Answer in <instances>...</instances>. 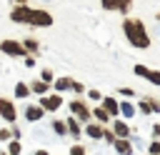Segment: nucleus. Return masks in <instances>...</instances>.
<instances>
[{
  "instance_id": "obj_1",
  "label": "nucleus",
  "mask_w": 160,
  "mask_h": 155,
  "mask_svg": "<svg viewBox=\"0 0 160 155\" xmlns=\"http://www.w3.org/2000/svg\"><path fill=\"white\" fill-rule=\"evenodd\" d=\"M122 30H125L130 45H135V48H140V50L150 48V35H148V30H145V25H142L140 20H130V18H125Z\"/></svg>"
},
{
  "instance_id": "obj_2",
  "label": "nucleus",
  "mask_w": 160,
  "mask_h": 155,
  "mask_svg": "<svg viewBox=\"0 0 160 155\" xmlns=\"http://www.w3.org/2000/svg\"><path fill=\"white\" fill-rule=\"evenodd\" d=\"M28 25H35V28H48V25H52V15H50V12H45V10H30Z\"/></svg>"
},
{
  "instance_id": "obj_3",
  "label": "nucleus",
  "mask_w": 160,
  "mask_h": 155,
  "mask_svg": "<svg viewBox=\"0 0 160 155\" xmlns=\"http://www.w3.org/2000/svg\"><path fill=\"white\" fill-rule=\"evenodd\" d=\"M0 50H2L5 55H15V58L25 55V45H20V42H15V40H2V42H0Z\"/></svg>"
},
{
  "instance_id": "obj_4",
  "label": "nucleus",
  "mask_w": 160,
  "mask_h": 155,
  "mask_svg": "<svg viewBox=\"0 0 160 155\" xmlns=\"http://www.w3.org/2000/svg\"><path fill=\"white\" fill-rule=\"evenodd\" d=\"M0 115H2V120H8V122H12L15 120V105L10 102V100H5V98H0Z\"/></svg>"
},
{
  "instance_id": "obj_5",
  "label": "nucleus",
  "mask_w": 160,
  "mask_h": 155,
  "mask_svg": "<svg viewBox=\"0 0 160 155\" xmlns=\"http://www.w3.org/2000/svg\"><path fill=\"white\" fill-rule=\"evenodd\" d=\"M132 5V0H102V8L105 10H120V12H128Z\"/></svg>"
},
{
  "instance_id": "obj_6",
  "label": "nucleus",
  "mask_w": 160,
  "mask_h": 155,
  "mask_svg": "<svg viewBox=\"0 0 160 155\" xmlns=\"http://www.w3.org/2000/svg\"><path fill=\"white\" fill-rule=\"evenodd\" d=\"M60 95H45L42 100H40V105H42V110H58L60 108Z\"/></svg>"
},
{
  "instance_id": "obj_7",
  "label": "nucleus",
  "mask_w": 160,
  "mask_h": 155,
  "mask_svg": "<svg viewBox=\"0 0 160 155\" xmlns=\"http://www.w3.org/2000/svg\"><path fill=\"white\" fill-rule=\"evenodd\" d=\"M70 110H72V112H75L80 120H90V110H88V108H85L80 100H72V102H70Z\"/></svg>"
},
{
  "instance_id": "obj_8",
  "label": "nucleus",
  "mask_w": 160,
  "mask_h": 155,
  "mask_svg": "<svg viewBox=\"0 0 160 155\" xmlns=\"http://www.w3.org/2000/svg\"><path fill=\"white\" fill-rule=\"evenodd\" d=\"M15 22H28V18H30V5H20L18 10H12V15H10Z\"/></svg>"
},
{
  "instance_id": "obj_9",
  "label": "nucleus",
  "mask_w": 160,
  "mask_h": 155,
  "mask_svg": "<svg viewBox=\"0 0 160 155\" xmlns=\"http://www.w3.org/2000/svg\"><path fill=\"white\" fill-rule=\"evenodd\" d=\"M102 108H105L110 115H118V112H120V102H115L112 98H105V100H102Z\"/></svg>"
},
{
  "instance_id": "obj_10",
  "label": "nucleus",
  "mask_w": 160,
  "mask_h": 155,
  "mask_svg": "<svg viewBox=\"0 0 160 155\" xmlns=\"http://www.w3.org/2000/svg\"><path fill=\"white\" fill-rule=\"evenodd\" d=\"M115 135H120V140H125L130 135V128L122 122V120H115Z\"/></svg>"
},
{
  "instance_id": "obj_11",
  "label": "nucleus",
  "mask_w": 160,
  "mask_h": 155,
  "mask_svg": "<svg viewBox=\"0 0 160 155\" xmlns=\"http://www.w3.org/2000/svg\"><path fill=\"white\" fill-rule=\"evenodd\" d=\"M48 88H50V85H48V82H42V80H38V82H32V88H30V90H32V92H38V95H42V98H45V95H48Z\"/></svg>"
},
{
  "instance_id": "obj_12",
  "label": "nucleus",
  "mask_w": 160,
  "mask_h": 155,
  "mask_svg": "<svg viewBox=\"0 0 160 155\" xmlns=\"http://www.w3.org/2000/svg\"><path fill=\"white\" fill-rule=\"evenodd\" d=\"M42 115V108H35V105H28V110H25V118L28 120H38Z\"/></svg>"
},
{
  "instance_id": "obj_13",
  "label": "nucleus",
  "mask_w": 160,
  "mask_h": 155,
  "mask_svg": "<svg viewBox=\"0 0 160 155\" xmlns=\"http://www.w3.org/2000/svg\"><path fill=\"white\" fill-rule=\"evenodd\" d=\"M115 148H118L120 155H130V152H132V148H130L128 140H115Z\"/></svg>"
},
{
  "instance_id": "obj_14",
  "label": "nucleus",
  "mask_w": 160,
  "mask_h": 155,
  "mask_svg": "<svg viewBox=\"0 0 160 155\" xmlns=\"http://www.w3.org/2000/svg\"><path fill=\"white\" fill-rule=\"evenodd\" d=\"M140 105H142V112H150V110H152V112H158V110H160L158 100H142Z\"/></svg>"
},
{
  "instance_id": "obj_15",
  "label": "nucleus",
  "mask_w": 160,
  "mask_h": 155,
  "mask_svg": "<svg viewBox=\"0 0 160 155\" xmlns=\"http://www.w3.org/2000/svg\"><path fill=\"white\" fill-rule=\"evenodd\" d=\"M120 112H122L125 118H132V115H135V108H132L130 102H120Z\"/></svg>"
},
{
  "instance_id": "obj_16",
  "label": "nucleus",
  "mask_w": 160,
  "mask_h": 155,
  "mask_svg": "<svg viewBox=\"0 0 160 155\" xmlns=\"http://www.w3.org/2000/svg\"><path fill=\"white\" fill-rule=\"evenodd\" d=\"M68 88H72V82H70L68 78H60V80H55V90H68Z\"/></svg>"
},
{
  "instance_id": "obj_17",
  "label": "nucleus",
  "mask_w": 160,
  "mask_h": 155,
  "mask_svg": "<svg viewBox=\"0 0 160 155\" xmlns=\"http://www.w3.org/2000/svg\"><path fill=\"white\" fill-rule=\"evenodd\" d=\"M28 92H30V88H28L25 82H18V88H15V95H18V98H28Z\"/></svg>"
},
{
  "instance_id": "obj_18",
  "label": "nucleus",
  "mask_w": 160,
  "mask_h": 155,
  "mask_svg": "<svg viewBox=\"0 0 160 155\" xmlns=\"http://www.w3.org/2000/svg\"><path fill=\"white\" fill-rule=\"evenodd\" d=\"M95 118H98L100 122H108V120H110V112H108L105 108H98V110H95Z\"/></svg>"
},
{
  "instance_id": "obj_19",
  "label": "nucleus",
  "mask_w": 160,
  "mask_h": 155,
  "mask_svg": "<svg viewBox=\"0 0 160 155\" xmlns=\"http://www.w3.org/2000/svg\"><path fill=\"white\" fill-rule=\"evenodd\" d=\"M85 132H88L90 138H102V130H100L98 125H88V128H85Z\"/></svg>"
},
{
  "instance_id": "obj_20",
  "label": "nucleus",
  "mask_w": 160,
  "mask_h": 155,
  "mask_svg": "<svg viewBox=\"0 0 160 155\" xmlns=\"http://www.w3.org/2000/svg\"><path fill=\"white\" fill-rule=\"evenodd\" d=\"M52 130H55L58 135H62V132H65L68 128H65V122H62V120H55V122H52Z\"/></svg>"
},
{
  "instance_id": "obj_21",
  "label": "nucleus",
  "mask_w": 160,
  "mask_h": 155,
  "mask_svg": "<svg viewBox=\"0 0 160 155\" xmlns=\"http://www.w3.org/2000/svg\"><path fill=\"white\" fill-rule=\"evenodd\" d=\"M18 152H20V142H18V140H12V142L8 145V155H18Z\"/></svg>"
},
{
  "instance_id": "obj_22",
  "label": "nucleus",
  "mask_w": 160,
  "mask_h": 155,
  "mask_svg": "<svg viewBox=\"0 0 160 155\" xmlns=\"http://www.w3.org/2000/svg\"><path fill=\"white\" fill-rule=\"evenodd\" d=\"M135 72H138L140 78H150V70H148L145 65H135Z\"/></svg>"
},
{
  "instance_id": "obj_23",
  "label": "nucleus",
  "mask_w": 160,
  "mask_h": 155,
  "mask_svg": "<svg viewBox=\"0 0 160 155\" xmlns=\"http://www.w3.org/2000/svg\"><path fill=\"white\" fill-rule=\"evenodd\" d=\"M22 45H25V50H30V52H35V50H38V42H35V40H30V38H28Z\"/></svg>"
},
{
  "instance_id": "obj_24",
  "label": "nucleus",
  "mask_w": 160,
  "mask_h": 155,
  "mask_svg": "<svg viewBox=\"0 0 160 155\" xmlns=\"http://www.w3.org/2000/svg\"><path fill=\"white\" fill-rule=\"evenodd\" d=\"M148 80H150L152 85H160V72H158V70H150V78H148Z\"/></svg>"
},
{
  "instance_id": "obj_25",
  "label": "nucleus",
  "mask_w": 160,
  "mask_h": 155,
  "mask_svg": "<svg viewBox=\"0 0 160 155\" xmlns=\"http://www.w3.org/2000/svg\"><path fill=\"white\" fill-rule=\"evenodd\" d=\"M68 125H70V132H72V135H78V132H80V128H78V122H75L72 118L68 120Z\"/></svg>"
},
{
  "instance_id": "obj_26",
  "label": "nucleus",
  "mask_w": 160,
  "mask_h": 155,
  "mask_svg": "<svg viewBox=\"0 0 160 155\" xmlns=\"http://www.w3.org/2000/svg\"><path fill=\"white\" fill-rule=\"evenodd\" d=\"M42 82H52V72H50V68L42 70Z\"/></svg>"
},
{
  "instance_id": "obj_27",
  "label": "nucleus",
  "mask_w": 160,
  "mask_h": 155,
  "mask_svg": "<svg viewBox=\"0 0 160 155\" xmlns=\"http://www.w3.org/2000/svg\"><path fill=\"white\" fill-rule=\"evenodd\" d=\"M70 155H85V150H82L80 145H72V148H70Z\"/></svg>"
},
{
  "instance_id": "obj_28",
  "label": "nucleus",
  "mask_w": 160,
  "mask_h": 155,
  "mask_svg": "<svg viewBox=\"0 0 160 155\" xmlns=\"http://www.w3.org/2000/svg\"><path fill=\"white\" fill-rule=\"evenodd\" d=\"M155 152H160V140H155V142L150 145V155H155Z\"/></svg>"
},
{
  "instance_id": "obj_29",
  "label": "nucleus",
  "mask_w": 160,
  "mask_h": 155,
  "mask_svg": "<svg viewBox=\"0 0 160 155\" xmlns=\"http://www.w3.org/2000/svg\"><path fill=\"white\" fill-rule=\"evenodd\" d=\"M102 135H105V140H108V142H115V132H110V130H105Z\"/></svg>"
},
{
  "instance_id": "obj_30",
  "label": "nucleus",
  "mask_w": 160,
  "mask_h": 155,
  "mask_svg": "<svg viewBox=\"0 0 160 155\" xmlns=\"http://www.w3.org/2000/svg\"><path fill=\"white\" fill-rule=\"evenodd\" d=\"M8 138H10V130L2 128V130H0V140H8Z\"/></svg>"
},
{
  "instance_id": "obj_31",
  "label": "nucleus",
  "mask_w": 160,
  "mask_h": 155,
  "mask_svg": "<svg viewBox=\"0 0 160 155\" xmlns=\"http://www.w3.org/2000/svg\"><path fill=\"white\" fill-rule=\"evenodd\" d=\"M152 135H155V138H160V125H155V128H152Z\"/></svg>"
},
{
  "instance_id": "obj_32",
  "label": "nucleus",
  "mask_w": 160,
  "mask_h": 155,
  "mask_svg": "<svg viewBox=\"0 0 160 155\" xmlns=\"http://www.w3.org/2000/svg\"><path fill=\"white\" fill-rule=\"evenodd\" d=\"M35 155H48V152H45V150H38V152H35Z\"/></svg>"
},
{
  "instance_id": "obj_33",
  "label": "nucleus",
  "mask_w": 160,
  "mask_h": 155,
  "mask_svg": "<svg viewBox=\"0 0 160 155\" xmlns=\"http://www.w3.org/2000/svg\"><path fill=\"white\" fill-rule=\"evenodd\" d=\"M0 155H8V152H0Z\"/></svg>"
},
{
  "instance_id": "obj_34",
  "label": "nucleus",
  "mask_w": 160,
  "mask_h": 155,
  "mask_svg": "<svg viewBox=\"0 0 160 155\" xmlns=\"http://www.w3.org/2000/svg\"><path fill=\"white\" fill-rule=\"evenodd\" d=\"M158 20H160V15H158Z\"/></svg>"
}]
</instances>
